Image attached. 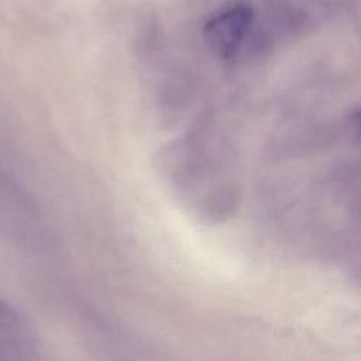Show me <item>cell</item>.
I'll return each mask as SVG.
<instances>
[{
	"mask_svg": "<svg viewBox=\"0 0 361 361\" xmlns=\"http://www.w3.org/2000/svg\"><path fill=\"white\" fill-rule=\"evenodd\" d=\"M255 10L245 0H231L219 7L204 23L203 37L220 58L235 56L247 42L254 25Z\"/></svg>",
	"mask_w": 361,
	"mask_h": 361,
	"instance_id": "cell-1",
	"label": "cell"
},
{
	"mask_svg": "<svg viewBox=\"0 0 361 361\" xmlns=\"http://www.w3.org/2000/svg\"><path fill=\"white\" fill-rule=\"evenodd\" d=\"M32 350V338L23 319L0 300V360L25 358Z\"/></svg>",
	"mask_w": 361,
	"mask_h": 361,
	"instance_id": "cell-2",
	"label": "cell"
},
{
	"mask_svg": "<svg viewBox=\"0 0 361 361\" xmlns=\"http://www.w3.org/2000/svg\"><path fill=\"white\" fill-rule=\"evenodd\" d=\"M355 118H357V127H358V131H360V135H361V111L357 113Z\"/></svg>",
	"mask_w": 361,
	"mask_h": 361,
	"instance_id": "cell-3",
	"label": "cell"
}]
</instances>
